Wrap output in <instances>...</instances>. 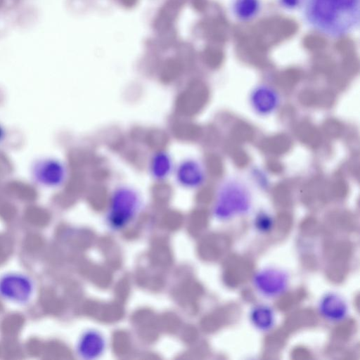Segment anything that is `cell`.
<instances>
[{
	"instance_id": "cell-1",
	"label": "cell",
	"mask_w": 360,
	"mask_h": 360,
	"mask_svg": "<svg viewBox=\"0 0 360 360\" xmlns=\"http://www.w3.org/2000/svg\"><path fill=\"white\" fill-rule=\"evenodd\" d=\"M305 23L330 38H340L359 27L360 0H301Z\"/></svg>"
},
{
	"instance_id": "cell-2",
	"label": "cell",
	"mask_w": 360,
	"mask_h": 360,
	"mask_svg": "<svg viewBox=\"0 0 360 360\" xmlns=\"http://www.w3.org/2000/svg\"><path fill=\"white\" fill-rule=\"evenodd\" d=\"M288 274L280 268L266 267L258 271L254 276L252 283L259 295L266 298L281 296L289 285Z\"/></svg>"
},
{
	"instance_id": "cell-3",
	"label": "cell",
	"mask_w": 360,
	"mask_h": 360,
	"mask_svg": "<svg viewBox=\"0 0 360 360\" xmlns=\"http://www.w3.org/2000/svg\"><path fill=\"white\" fill-rule=\"evenodd\" d=\"M32 292V284L28 278L19 274H8L0 280V294L10 301L23 303Z\"/></svg>"
},
{
	"instance_id": "cell-4",
	"label": "cell",
	"mask_w": 360,
	"mask_h": 360,
	"mask_svg": "<svg viewBox=\"0 0 360 360\" xmlns=\"http://www.w3.org/2000/svg\"><path fill=\"white\" fill-rule=\"evenodd\" d=\"M250 209L249 197L242 193H229L219 199L216 214L221 220H229L248 212Z\"/></svg>"
},
{
	"instance_id": "cell-5",
	"label": "cell",
	"mask_w": 360,
	"mask_h": 360,
	"mask_svg": "<svg viewBox=\"0 0 360 360\" xmlns=\"http://www.w3.org/2000/svg\"><path fill=\"white\" fill-rule=\"evenodd\" d=\"M348 304L345 300L335 292L325 294L319 300L318 310L320 315L332 323L342 321L348 314Z\"/></svg>"
},
{
	"instance_id": "cell-6",
	"label": "cell",
	"mask_w": 360,
	"mask_h": 360,
	"mask_svg": "<svg viewBox=\"0 0 360 360\" xmlns=\"http://www.w3.org/2000/svg\"><path fill=\"white\" fill-rule=\"evenodd\" d=\"M250 319L254 327L262 332L270 330L275 324L274 310L264 304L255 307L251 310Z\"/></svg>"
},
{
	"instance_id": "cell-7",
	"label": "cell",
	"mask_w": 360,
	"mask_h": 360,
	"mask_svg": "<svg viewBox=\"0 0 360 360\" xmlns=\"http://www.w3.org/2000/svg\"><path fill=\"white\" fill-rule=\"evenodd\" d=\"M260 8L259 0H233L231 10L238 20L248 21L257 15Z\"/></svg>"
},
{
	"instance_id": "cell-8",
	"label": "cell",
	"mask_w": 360,
	"mask_h": 360,
	"mask_svg": "<svg viewBox=\"0 0 360 360\" xmlns=\"http://www.w3.org/2000/svg\"><path fill=\"white\" fill-rule=\"evenodd\" d=\"M256 229L259 232L265 233L269 231L273 226L272 219L266 214H262L256 218L255 223Z\"/></svg>"
},
{
	"instance_id": "cell-9",
	"label": "cell",
	"mask_w": 360,
	"mask_h": 360,
	"mask_svg": "<svg viewBox=\"0 0 360 360\" xmlns=\"http://www.w3.org/2000/svg\"><path fill=\"white\" fill-rule=\"evenodd\" d=\"M301 0H280V3L285 8L292 10L300 6Z\"/></svg>"
}]
</instances>
